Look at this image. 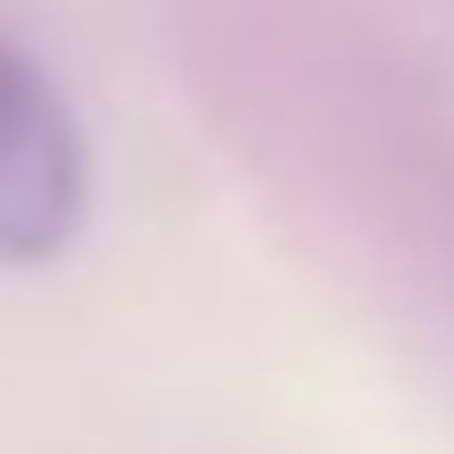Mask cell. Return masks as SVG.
<instances>
[{
  "instance_id": "6da1fadb",
  "label": "cell",
  "mask_w": 454,
  "mask_h": 454,
  "mask_svg": "<svg viewBox=\"0 0 454 454\" xmlns=\"http://www.w3.org/2000/svg\"><path fill=\"white\" fill-rule=\"evenodd\" d=\"M84 219V135L59 84L0 43V261L34 270V261L67 253Z\"/></svg>"
}]
</instances>
